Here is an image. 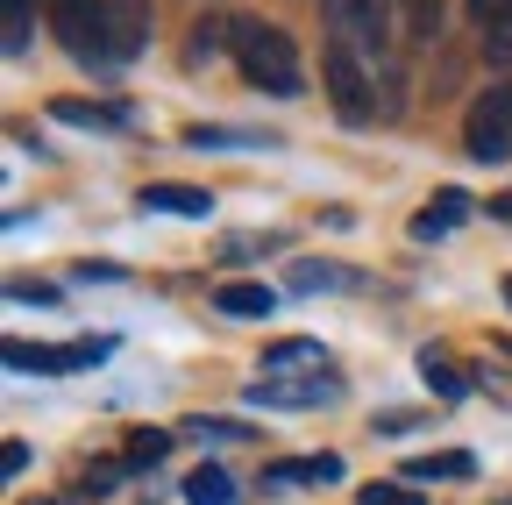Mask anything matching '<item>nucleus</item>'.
I'll return each instance as SVG.
<instances>
[{
	"mask_svg": "<svg viewBox=\"0 0 512 505\" xmlns=\"http://www.w3.org/2000/svg\"><path fill=\"white\" fill-rule=\"evenodd\" d=\"M143 207H150V214L207 221V214H214V193H200V185H143Z\"/></svg>",
	"mask_w": 512,
	"mask_h": 505,
	"instance_id": "10",
	"label": "nucleus"
},
{
	"mask_svg": "<svg viewBox=\"0 0 512 505\" xmlns=\"http://www.w3.org/2000/svg\"><path fill=\"white\" fill-rule=\"evenodd\" d=\"M8 299H15V306H57L50 285H8Z\"/></svg>",
	"mask_w": 512,
	"mask_h": 505,
	"instance_id": "27",
	"label": "nucleus"
},
{
	"mask_svg": "<svg viewBox=\"0 0 512 505\" xmlns=\"http://www.w3.org/2000/svg\"><path fill=\"white\" fill-rule=\"evenodd\" d=\"M214 306L228 313V321H264V313H278V292L271 285H249V278H228L214 292Z\"/></svg>",
	"mask_w": 512,
	"mask_h": 505,
	"instance_id": "9",
	"label": "nucleus"
},
{
	"mask_svg": "<svg viewBox=\"0 0 512 505\" xmlns=\"http://www.w3.org/2000/svg\"><path fill=\"white\" fill-rule=\"evenodd\" d=\"M470 22H484V50L512 65V0H470Z\"/></svg>",
	"mask_w": 512,
	"mask_h": 505,
	"instance_id": "12",
	"label": "nucleus"
},
{
	"mask_svg": "<svg viewBox=\"0 0 512 505\" xmlns=\"http://www.w3.org/2000/svg\"><path fill=\"white\" fill-rule=\"evenodd\" d=\"M107 43H114V65H128L150 43V0H107Z\"/></svg>",
	"mask_w": 512,
	"mask_h": 505,
	"instance_id": "8",
	"label": "nucleus"
},
{
	"mask_svg": "<svg viewBox=\"0 0 512 505\" xmlns=\"http://www.w3.org/2000/svg\"><path fill=\"white\" fill-rule=\"evenodd\" d=\"M50 121H72V129H128V107H93V100H50Z\"/></svg>",
	"mask_w": 512,
	"mask_h": 505,
	"instance_id": "15",
	"label": "nucleus"
},
{
	"mask_svg": "<svg viewBox=\"0 0 512 505\" xmlns=\"http://www.w3.org/2000/svg\"><path fill=\"white\" fill-rule=\"evenodd\" d=\"M342 399V377L335 370H313V377H256L249 406H271V413H299V406H328Z\"/></svg>",
	"mask_w": 512,
	"mask_h": 505,
	"instance_id": "5",
	"label": "nucleus"
},
{
	"mask_svg": "<svg viewBox=\"0 0 512 505\" xmlns=\"http://www.w3.org/2000/svg\"><path fill=\"white\" fill-rule=\"evenodd\" d=\"M363 285V271H349V264H292V292H356Z\"/></svg>",
	"mask_w": 512,
	"mask_h": 505,
	"instance_id": "14",
	"label": "nucleus"
},
{
	"mask_svg": "<svg viewBox=\"0 0 512 505\" xmlns=\"http://www.w3.org/2000/svg\"><path fill=\"white\" fill-rule=\"evenodd\" d=\"M192 434H200V441H249L242 420H192Z\"/></svg>",
	"mask_w": 512,
	"mask_h": 505,
	"instance_id": "25",
	"label": "nucleus"
},
{
	"mask_svg": "<svg viewBox=\"0 0 512 505\" xmlns=\"http://www.w3.org/2000/svg\"><path fill=\"white\" fill-rule=\"evenodd\" d=\"M29 50V0H8V57Z\"/></svg>",
	"mask_w": 512,
	"mask_h": 505,
	"instance_id": "24",
	"label": "nucleus"
},
{
	"mask_svg": "<svg viewBox=\"0 0 512 505\" xmlns=\"http://www.w3.org/2000/svg\"><path fill=\"white\" fill-rule=\"evenodd\" d=\"M491 214H498V221H512V193H498V200H491Z\"/></svg>",
	"mask_w": 512,
	"mask_h": 505,
	"instance_id": "28",
	"label": "nucleus"
},
{
	"mask_svg": "<svg viewBox=\"0 0 512 505\" xmlns=\"http://www.w3.org/2000/svg\"><path fill=\"white\" fill-rule=\"evenodd\" d=\"M114 342L107 335H86V342H8V363L29 370V377H64V370H93Z\"/></svg>",
	"mask_w": 512,
	"mask_h": 505,
	"instance_id": "4",
	"label": "nucleus"
},
{
	"mask_svg": "<svg viewBox=\"0 0 512 505\" xmlns=\"http://www.w3.org/2000/svg\"><path fill=\"white\" fill-rule=\"evenodd\" d=\"M463 214H470V200H463V193H441L434 207H420V214H413V242H434V235H448V228H456Z\"/></svg>",
	"mask_w": 512,
	"mask_h": 505,
	"instance_id": "16",
	"label": "nucleus"
},
{
	"mask_svg": "<svg viewBox=\"0 0 512 505\" xmlns=\"http://www.w3.org/2000/svg\"><path fill=\"white\" fill-rule=\"evenodd\" d=\"M228 50H235V65H242V79H249V86H264V93H278V100L306 93L299 50H292V36H285V29L256 22V15H228Z\"/></svg>",
	"mask_w": 512,
	"mask_h": 505,
	"instance_id": "1",
	"label": "nucleus"
},
{
	"mask_svg": "<svg viewBox=\"0 0 512 505\" xmlns=\"http://www.w3.org/2000/svg\"><path fill=\"white\" fill-rule=\"evenodd\" d=\"M278 484H335L342 477V456H292V463H271Z\"/></svg>",
	"mask_w": 512,
	"mask_h": 505,
	"instance_id": "17",
	"label": "nucleus"
},
{
	"mask_svg": "<svg viewBox=\"0 0 512 505\" xmlns=\"http://www.w3.org/2000/svg\"><path fill=\"white\" fill-rule=\"evenodd\" d=\"M185 498H192V505H228V498H235V477L214 470V463H200V470L185 477Z\"/></svg>",
	"mask_w": 512,
	"mask_h": 505,
	"instance_id": "19",
	"label": "nucleus"
},
{
	"mask_svg": "<svg viewBox=\"0 0 512 505\" xmlns=\"http://www.w3.org/2000/svg\"><path fill=\"white\" fill-rule=\"evenodd\" d=\"M463 150H470L477 164H498V157L512 150V79H498V86H484V93L470 100Z\"/></svg>",
	"mask_w": 512,
	"mask_h": 505,
	"instance_id": "3",
	"label": "nucleus"
},
{
	"mask_svg": "<svg viewBox=\"0 0 512 505\" xmlns=\"http://www.w3.org/2000/svg\"><path fill=\"white\" fill-rule=\"evenodd\" d=\"M121 477H128V463H93V470H86V491H114Z\"/></svg>",
	"mask_w": 512,
	"mask_h": 505,
	"instance_id": "26",
	"label": "nucleus"
},
{
	"mask_svg": "<svg viewBox=\"0 0 512 505\" xmlns=\"http://www.w3.org/2000/svg\"><path fill=\"white\" fill-rule=\"evenodd\" d=\"M171 449V434H157V427H143V434H128V463H157Z\"/></svg>",
	"mask_w": 512,
	"mask_h": 505,
	"instance_id": "22",
	"label": "nucleus"
},
{
	"mask_svg": "<svg viewBox=\"0 0 512 505\" xmlns=\"http://www.w3.org/2000/svg\"><path fill=\"white\" fill-rule=\"evenodd\" d=\"M320 363H328V349H320V342H306V335H292V342H271L264 349V377H285V370H320Z\"/></svg>",
	"mask_w": 512,
	"mask_h": 505,
	"instance_id": "13",
	"label": "nucleus"
},
{
	"mask_svg": "<svg viewBox=\"0 0 512 505\" xmlns=\"http://www.w3.org/2000/svg\"><path fill=\"white\" fill-rule=\"evenodd\" d=\"M185 143L192 150H235V143H264V136H249V129H192Z\"/></svg>",
	"mask_w": 512,
	"mask_h": 505,
	"instance_id": "21",
	"label": "nucleus"
},
{
	"mask_svg": "<svg viewBox=\"0 0 512 505\" xmlns=\"http://www.w3.org/2000/svg\"><path fill=\"white\" fill-rule=\"evenodd\" d=\"M505 306H512V278H505Z\"/></svg>",
	"mask_w": 512,
	"mask_h": 505,
	"instance_id": "29",
	"label": "nucleus"
},
{
	"mask_svg": "<svg viewBox=\"0 0 512 505\" xmlns=\"http://www.w3.org/2000/svg\"><path fill=\"white\" fill-rule=\"evenodd\" d=\"M320 79H328V100L342 107V121H370V86H363V65L342 36L320 50Z\"/></svg>",
	"mask_w": 512,
	"mask_h": 505,
	"instance_id": "6",
	"label": "nucleus"
},
{
	"mask_svg": "<svg viewBox=\"0 0 512 505\" xmlns=\"http://www.w3.org/2000/svg\"><path fill=\"white\" fill-rule=\"evenodd\" d=\"M43 15L57 29V43L79 57V65H114L107 43V0H43Z\"/></svg>",
	"mask_w": 512,
	"mask_h": 505,
	"instance_id": "2",
	"label": "nucleus"
},
{
	"mask_svg": "<svg viewBox=\"0 0 512 505\" xmlns=\"http://www.w3.org/2000/svg\"><path fill=\"white\" fill-rule=\"evenodd\" d=\"M363 505H420L413 484H363Z\"/></svg>",
	"mask_w": 512,
	"mask_h": 505,
	"instance_id": "23",
	"label": "nucleus"
},
{
	"mask_svg": "<svg viewBox=\"0 0 512 505\" xmlns=\"http://www.w3.org/2000/svg\"><path fill=\"white\" fill-rule=\"evenodd\" d=\"M335 15V36L349 50H384L392 43V0H328Z\"/></svg>",
	"mask_w": 512,
	"mask_h": 505,
	"instance_id": "7",
	"label": "nucleus"
},
{
	"mask_svg": "<svg viewBox=\"0 0 512 505\" xmlns=\"http://www.w3.org/2000/svg\"><path fill=\"white\" fill-rule=\"evenodd\" d=\"M399 22H406L420 43H434V36H441V0H399Z\"/></svg>",
	"mask_w": 512,
	"mask_h": 505,
	"instance_id": "20",
	"label": "nucleus"
},
{
	"mask_svg": "<svg viewBox=\"0 0 512 505\" xmlns=\"http://www.w3.org/2000/svg\"><path fill=\"white\" fill-rule=\"evenodd\" d=\"M399 477H406V484H463V477H477V456H463V449H448V456H413Z\"/></svg>",
	"mask_w": 512,
	"mask_h": 505,
	"instance_id": "11",
	"label": "nucleus"
},
{
	"mask_svg": "<svg viewBox=\"0 0 512 505\" xmlns=\"http://www.w3.org/2000/svg\"><path fill=\"white\" fill-rule=\"evenodd\" d=\"M420 377H427V392H441V399H463V392H470V377L448 363L441 349H420Z\"/></svg>",
	"mask_w": 512,
	"mask_h": 505,
	"instance_id": "18",
	"label": "nucleus"
}]
</instances>
